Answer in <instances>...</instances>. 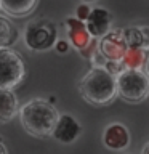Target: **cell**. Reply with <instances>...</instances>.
<instances>
[{"instance_id": "cell-1", "label": "cell", "mask_w": 149, "mask_h": 154, "mask_svg": "<svg viewBox=\"0 0 149 154\" xmlns=\"http://www.w3.org/2000/svg\"><path fill=\"white\" fill-rule=\"evenodd\" d=\"M59 117L56 108L50 101L34 98L19 109V120L24 130L37 138L50 137L56 120Z\"/></svg>"}, {"instance_id": "cell-2", "label": "cell", "mask_w": 149, "mask_h": 154, "mask_svg": "<svg viewBox=\"0 0 149 154\" xmlns=\"http://www.w3.org/2000/svg\"><path fill=\"white\" fill-rule=\"evenodd\" d=\"M80 95L85 101L95 106L109 104L117 96V82L115 75H112L104 67H91L82 77L79 84Z\"/></svg>"}, {"instance_id": "cell-3", "label": "cell", "mask_w": 149, "mask_h": 154, "mask_svg": "<svg viewBox=\"0 0 149 154\" xmlns=\"http://www.w3.org/2000/svg\"><path fill=\"white\" fill-rule=\"evenodd\" d=\"M115 82L117 95L127 103H141L149 95V77L141 69H123Z\"/></svg>"}, {"instance_id": "cell-4", "label": "cell", "mask_w": 149, "mask_h": 154, "mask_svg": "<svg viewBox=\"0 0 149 154\" xmlns=\"http://www.w3.org/2000/svg\"><path fill=\"white\" fill-rule=\"evenodd\" d=\"M58 40V27L50 19H34L24 29V43L31 51H47Z\"/></svg>"}, {"instance_id": "cell-5", "label": "cell", "mask_w": 149, "mask_h": 154, "mask_svg": "<svg viewBox=\"0 0 149 154\" xmlns=\"http://www.w3.org/2000/svg\"><path fill=\"white\" fill-rule=\"evenodd\" d=\"M26 64L11 48H0V88L13 90L24 79Z\"/></svg>"}, {"instance_id": "cell-6", "label": "cell", "mask_w": 149, "mask_h": 154, "mask_svg": "<svg viewBox=\"0 0 149 154\" xmlns=\"http://www.w3.org/2000/svg\"><path fill=\"white\" fill-rule=\"evenodd\" d=\"M127 42H125L122 31H109L104 37L98 40V50L106 60L111 61H122L127 51Z\"/></svg>"}, {"instance_id": "cell-7", "label": "cell", "mask_w": 149, "mask_h": 154, "mask_svg": "<svg viewBox=\"0 0 149 154\" xmlns=\"http://www.w3.org/2000/svg\"><path fill=\"white\" fill-rule=\"evenodd\" d=\"M82 133V125L79 124L74 116L71 114H59L55 127H53L51 137L56 140L58 143L62 144H71L74 143Z\"/></svg>"}, {"instance_id": "cell-8", "label": "cell", "mask_w": 149, "mask_h": 154, "mask_svg": "<svg viewBox=\"0 0 149 154\" xmlns=\"http://www.w3.org/2000/svg\"><path fill=\"white\" fill-rule=\"evenodd\" d=\"M85 26L88 29L90 35L99 40L109 31H112L111 29V26H112V14L109 13V10H106L103 7H95L91 8L88 18L85 21Z\"/></svg>"}, {"instance_id": "cell-9", "label": "cell", "mask_w": 149, "mask_h": 154, "mask_svg": "<svg viewBox=\"0 0 149 154\" xmlns=\"http://www.w3.org/2000/svg\"><path fill=\"white\" fill-rule=\"evenodd\" d=\"M103 143L111 151H123L130 146V132L123 124L112 122L104 128Z\"/></svg>"}, {"instance_id": "cell-10", "label": "cell", "mask_w": 149, "mask_h": 154, "mask_svg": "<svg viewBox=\"0 0 149 154\" xmlns=\"http://www.w3.org/2000/svg\"><path fill=\"white\" fill-rule=\"evenodd\" d=\"M66 27H67V40L75 50H85L87 47L91 43L93 37L90 35L88 29H87L85 23L77 19L75 16L66 19Z\"/></svg>"}, {"instance_id": "cell-11", "label": "cell", "mask_w": 149, "mask_h": 154, "mask_svg": "<svg viewBox=\"0 0 149 154\" xmlns=\"http://www.w3.org/2000/svg\"><path fill=\"white\" fill-rule=\"evenodd\" d=\"M38 0H0V8L5 14L13 18H23L35 10Z\"/></svg>"}, {"instance_id": "cell-12", "label": "cell", "mask_w": 149, "mask_h": 154, "mask_svg": "<svg viewBox=\"0 0 149 154\" xmlns=\"http://www.w3.org/2000/svg\"><path fill=\"white\" fill-rule=\"evenodd\" d=\"M18 98L11 90L0 88V124L10 122L18 114Z\"/></svg>"}, {"instance_id": "cell-13", "label": "cell", "mask_w": 149, "mask_h": 154, "mask_svg": "<svg viewBox=\"0 0 149 154\" xmlns=\"http://www.w3.org/2000/svg\"><path fill=\"white\" fill-rule=\"evenodd\" d=\"M19 31L7 16L0 14V48H11L18 42Z\"/></svg>"}, {"instance_id": "cell-14", "label": "cell", "mask_w": 149, "mask_h": 154, "mask_svg": "<svg viewBox=\"0 0 149 154\" xmlns=\"http://www.w3.org/2000/svg\"><path fill=\"white\" fill-rule=\"evenodd\" d=\"M147 53L143 48H127L122 58V64L125 69H141L144 66Z\"/></svg>"}, {"instance_id": "cell-15", "label": "cell", "mask_w": 149, "mask_h": 154, "mask_svg": "<svg viewBox=\"0 0 149 154\" xmlns=\"http://www.w3.org/2000/svg\"><path fill=\"white\" fill-rule=\"evenodd\" d=\"M122 32H123V37H125V42H127L128 48H143L141 27H127Z\"/></svg>"}, {"instance_id": "cell-16", "label": "cell", "mask_w": 149, "mask_h": 154, "mask_svg": "<svg viewBox=\"0 0 149 154\" xmlns=\"http://www.w3.org/2000/svg\"><path fill=\"white\" fill-rule=\"evenodd\" d=\"M90 11H91L90 5H88V3H85V2H82L79 7L75 8V18L85 23V21H87V18H88V14H90Z\"/></svg>"}, {"instance_id": "cell-17", "label": "cell", "mask_w": 149, "mask_h": 154, "mask_svg": "<svg viewBox=\"0 0 149 154\" xmlns=\"http://www.w3.org/2000/svg\"><path fill=\"white\" fill-rule=\"evenodd\" d=\"M55 50L58 51V53H61V55H64V53H67L69 51V48H71V43H69V40H64V38H58L56 40V43H55Z\"/></svg>"}, {"instance_id": "cell-18", "label": "cell", "mask_w": 149, "mask_h": 154, "mask_svg": "<svg viewBox=\"0 0 149 154\" xmlns=\"http://www.w3.org/2000/svg\"><path fill=\"white\" fill-rule=\"evenodd\" d=\"M141 27V35H143V48L149 50V26H139Z\"/></svg>"}, {"instance_id": "cell-19", "label": "cell", "mask_w": 149, "mask_h": 154, "mask_svg": "<svg viewBox=\"0 0 149 154\" xmlns=\"http://www.w3.org/2000/svg\"><path fill=\"white\" fill-rule=\"evenodd\" d=\"M143 71H144V74H146L149 77V55L146 56V61H144V66H143Z\"/></svg>"}, {"instance_id": "cell-20", "label": "cell", "mask_w": 149, "mask_h": 154, "mask_svg": "<svg viewBox=\"0 0 149 154\" xmlns=\"http://www.w3.org/2000/svg\"><path fill=\"white\" fill-rule=\"evenodd\" d=\"M0 154H8V151H7V146L3 144V140L0 138Z\"/></svg>"}, {"instance_id": "cell-21", "label": "cell", "mask_w": 149, "mask_h": 154, "mask_svg": "<svg viewBox=\"0 0 149 154\" xmlns=\"http://www.w3.org/2000/svg\"><path fill=\"white\" fill-rule=\"evenodd\" d=\"M141 154H149V143L143 148V152H141Z\"/></svg>"}, {"instance_id": "cell-22", "label": "cell", "mask_w": 149, "mask_h": 154, "mask_svg": "<svg viewBox=\"0 0 149 154\" xmlns=\"http://www.w3.org/2000/svg\"><path fill=\"white\" fill-rule=\"evenodd\" d=\"M80 2H85V3H91V2H95V0H80Z\"/></svg>"}, {"instance_id": "cell-23", "label": "cell", "mask_w": 149, "mask_h": 154, "mask_svg": "<svg viewBox=\"0 0 149 154\" xmlns=\"http://www.w3.org/2000/svg\"><path fill=\"white\" fill-rule=\"evenodd\" d=\"M0 10H2V8H0Z\"/></svg>"}]
</instances>
